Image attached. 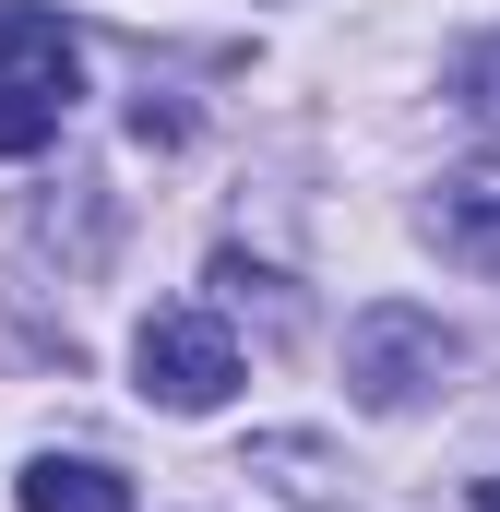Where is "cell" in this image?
I'll return each instance as SVG.
<instances>
[{
    "mask_svg": "<svg viewBox=\"0 0 500 512\" xmlns=\"http://www.w3.org/2000/svg\"><path fill=\"white\" fill-rule=\"evenodd\" d=\"M131 370H143V393H155L167 417H203V405L239 393V334H227L215 310H155V322L131 334Z\"/></svg>",
    "mask_w": 500,
    "mask_h": 512,
    "instance_id": "cell-1",
    "label": "cell"
},
{
    "mask_svg": "<svg viewBox=\"0 0 500 512\" xmlns=\"http://www.w3.org/2000/svg\"><path fill=\"white\" fill-rule=\"evenodd\" d=\"M60 131V96H36V84H0V155H36Z\"/></svg>",
    "mask_w": 500,
    "mask_h": 512,
    "instance_id": "cell-6",
    "label": "cell"
},
{
    "mask_svg": "<svg viewBox=\"0 0 500 512\" xmlns=\"http://www.w3.org/2000/svg\"><path fill=\"white\" fill-rule=\"evenodd\" d=\"M477 512H500V477H477Z\"/></svg>",
    "mask_w": 500,
    "mask_h": 512,
    "instance_id": "cell-8",
    "label": "cell"
},
{
    "mask_svg": "<svg viewBox=\"0 0 500 512\" xmlns=\"http://www.w3.org/2000/svg\"><path fill=\"white\" fill-rule=\"evenodd\" d=\"M72 36L48 24V12H24V0H0V84H36V96H60L72 108Z\"/></svg>",
    "mask_w": 500,
    "mask_h": 512,
    "instance_id": "cell-3",
    "label": "cell"
},
{
    "mask_svg": "<svg viewBox=\"0 0 500 512\" xmlns=\"http://www.w3.org/2000/svg\"><path fill=\"white\" fill-rule=\"evenodd\" d=\"M24 512H131V477L96 453H48V465H24Z\"/></svg>",
    "mask_w": 500,
    "mask_h": 512,
    "instance_id": "cell-4",
    "label": "cell"
},
{
    "mask_svg": "<svg viewBox=\"0 0 500 512\" xmlns=\"http://www.w3.org/2000/svg\"><path fill=\"white\" fill-rule=\"evenodd\" d=\"M465 96H477V120L500 131V48H477V60H465Z\"/></svg>",
    "mask_w": 500,
    "mask_h": 512,
    "instance_id": "cell-7",
    "label": "cell"
},
{
    "mask_svg": "<svg viewBox=\"0 0 500 512\" xmlns=\"http://www.w3.org/2000/svg\"><path fill=\"white\" fill-rule=\"evenodd\" d=\"M429 227H441V251H453V262L500 274V203H489V191H441V215H429Z\"/></svg>",
    "mask_w": 500,
    "mask_h": 512,
    "instance_id": "cell-5",
    "label": "cell"
},
{
    "mask_svg": "<svg viewBox=\"0 0 500 512\" xmlns=\"http://www.w3.org/2000/svg\"><path fill=\"white\" fill-rule=\"evenodd\" d=\"M346 382L370 405H417L429 382H453V334L429 310H358L346 322Z\"/></svg>",
    "mask_w": 500,
    "mask_h": 512,
    "instance_id": "cell-2",
    "label": "cell"
}]
</instances>
